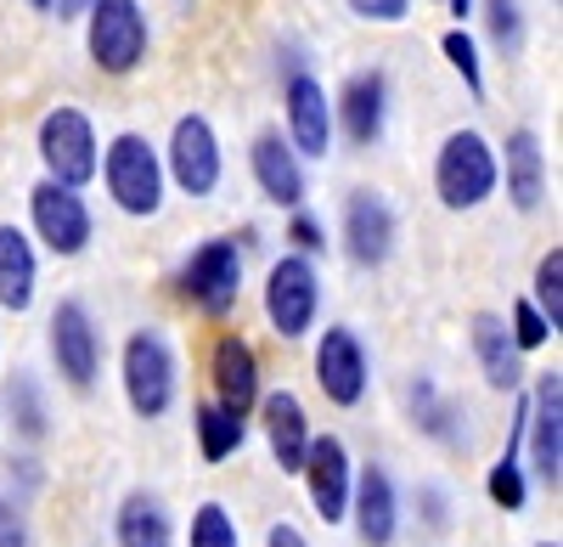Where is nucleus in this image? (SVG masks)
Here are the masks:
<instances>
[{
	"instance_id": "nucleus-1",
	"label": "nucleus",
	"mask_w": 563,
	"mask_h": 547,
	"mask_svg": "<svg viewBox=\"0 0 563 547\" xmlns=\"http://www.w3.org/2000/svg\"><path fill=\"white\" fill-rule=\"evenodd\" d=\"M97 169H102L108 198H113L124 215L147 220V215L164 209V158H158V147L147 142V135H135V130L113 135Z\"/></svg>"
},
{
	"instance_id": "nucleus-2",
	"label": "nucleus",
	"mask_w": 563,
	"mask_h": 547,
	"mask_svg": "<svg viewBox=\"0 0 563 547\" xmlns=\"http://www.w3.org/2000/svg\"><path fill=\"white\" fill-rule=\"evenodd\" d=\"M496 187H501L496 147L485 142L479 130H451L440 142V158H434V193H440V204L445 209H479Z\"/></svg>"
},
{
	"instance_id": "nucleus-3",
	"label": "nucleus",
	"mask_w": 563,
	"mask_h": 547,
	"mask_svg": "<svg viewBox=\"0 0 563 547\" xmlns=\"http://www.w3.org/2000/svg\"><path fill=\"white\" fill-rule=\"evenodd\" d=\"M40 158H45V180L52 187H90L102 164V142H97V124H90L79 108H52L40 119Z\"/></svg>"
},
{
	"instance_id": "nucleus-4",
	"label": "nucleus",
	"mask_w": 563,
	"mask_h": 547,
	"mask_svg": "<svg viewBox=\"0 0 563 547\" xmlns=\"http://www.w3.org/2000/svg\"><path fill=\"white\" fill-rule=\"evenodd\" d=\"M119 373H124V401L135 418H164L175 406V350L158 328H141L124 339Z\"/></svg>"
},
{
	"instance_id": "nucleus-5",
	"label": "nucleus",
	"mask_w": 563,
	"mask_h": 547,
	"mask_svg": "<svg viewBox=\"0 0 563 547\" xmlns=\"http://www.w3.org/2000/svg\"><path fill=\"white\" fill-rule=\"evenodd\" d=\"M147 12L141 0H97L85 12V45H90V63L102 74H135L141 57H147Z\"/></svg>"
},
{
	"instance_id": "nucleus-6",
	"label": "nucleus",
	"mask_w": 563,
	"mask_h": 547,
	"mask_svg": "<svg viewBox=\"0 0 563 547\" xmlns=\"http://www.w3.org/2000/svg\"><path fill=\"white\" fill-rule=\"evenodd\" d=\"M321 310V277L305 254H282L265 277V322L276 339H305Z\"/></svg>"
},
{
	"instance_id": "nucleus-7",
	"label": "nucleus",
	"mask_w": 563,
	"mask_h": 547,
	"mask_svg": "<svg viewBox=\"0 0 563 547\" xmlns=\"http://www.w3.org/2000/svg\"><path fill=\"white\" fill-rule=\"evenodd\" d=\"M220 169H225V158H220L214 124H209L203 113L175 119L169 147H164V180H175L186 198H209V193L220 187Z\"/></svg>"
},
{
	"instance_id": "nucleus-8",
	"label": "nucleus",
	"mask_w": 563,
	"mask_h": 547,
	"mask_svg": "<svg viewBox=\"0 0 563 547\" xmlns=\"http://www.w3.org/2000/svg\"><path fill=\"white\" fill-rule=\"evenodd\" d=\"M180 294L192 299L203 316H225L243 294V249L231 238H209L186 254L180 265Z\"/></svg>"
},
{
	"instance_id": "nucleus-9",
	"label": "nucleus",
	"mask_w": 563,
	"mask_h": 547,
	"mask_svg": "<svg viewBox=\"0 0 563 547\" xmlns=\"http://www.w3.org/2000/svg\"><path fill=\"white\" fill-rule=\"evenodd\" d=\"M519 446L530 451V469L541 485L563 480V373H541L530 401H525V435Z\"/></svg>"
},
{
	"instance_id": "nucleus-10",
	"label": "nucleus",
	"mask_w": 563,
	"mask_h": 547,
	"mask_svg": "<svg viewBox=\"0 0 563 547\" xmlns=\"http://www.w3.org/2000/svg\"><path fill=\"white\" fill-rule=\"evenodd\" d=\"M282 119H288V142L299 158H327L333 153V102L316 74H288L282 85Z\"/></svg>"
},
{
	"instance_id": "nucleus-11",
	"label": "nucleus",
	"mask_w": 563,
	"mask_h": 547,
	"mask_svg": "<svg viewBox=\"0 0 563 547\" xmlns=\"http://www.w3.org/2000/svg\"><path fill=\"white\" fill-rule=\"evenodd\" d=\"M305 491H310V508L321 525H339L350 519V485H355V463H350V446L339 435H310L305 451Z\"/></svg>"
},
{
	"instance_id": "nucleus-12",
	"label": "nucleus",
	"mask_w": 563,
	"mask_h": 547,
	"mask_svg": "<svg viewBox=\"0 0 563 547\" xmlns=\"http://www.w3.org/2000/svg\"><path fill=\"white\" fill-rule=\"evenodd\" d=\"M52 361H57L63 384H74V390H90L102 373V339L79 299H57V310H52Z\"/></svg>"
},
{
	"instance_id": "nucleus-13",
	"label": "nucleus",
	"mask_w": 563,
	"mask_h": 547,
	"mask_svg": "<svg viewBox=\"0 0 563 547\" xmlns=\"http://www.w3.org/2000/svg\"><path fill=\"white\" fill-rule=\"evenodd\" d=\"M29 220H34V238L52 249V254H85V243H90V209H85V198L79 193H68V187H52V180H40V187L29 193Z\"/></svg>"
},
{
	"instance_id": "nucleus-14",
	"label": "nucleus",
	"mask_w": 563,
	"mask_h": 547,
	"mask_svg": "<svg viewBox=\"0 0 563 547\" xmlns=\"http://www.w3.org/2000/svg\"><path fill=\"white\" fill-rule=\"evenodd\" d=\"M316 384H321V395L333 406H361L366 401L372 361H366V344L350 328H327L316 339Z\"/></svg>"
},
{
	"instance_id": "nucleus-15",
	"label": "nucleus",
	"mask_w": 563,
	"mask_h": 547,
	"mask_svg": "<svg viewBox=\"0 0 563 547\" xmlns=\"http://www.w3.org/2000/svg\"><path fill=\"white\" fill-rule=\"evenodd\" d=\"M209 379H214V406H225V413L249 418L260 406V355L243 333H220L214 339V355H209Z\"/></svg>"
},
{
	"instance_id": "nucleus-16",
	"label": "nucleus",
	"mask_w": 563,
	"mask_h": 547,
	"mask_svg": "<svg viewBox=\"0 0 563 547\" xmlns=\"http://www.w3.org/2000/svg\"><path fill=\"white\" fill-rule=\"evenodd\" d=\"M395 238H400V220H395L389 198L350 193V204H344V254L372 271V265H384L395 254Z\"/></svg>"
},
{
	"instance_id": "nucleus-17",
	"label": "nucleus",
	"mask_w": 563,
	"mask_h": 547,
	"mask_svg": "<svg viewBox=\"0 0 563 547\" xmlns=\"http://www.w3.org/2000/svg\"><path fill=\"white\" fill-rule=\"evenodd\" d=\"M384 119H389V79L378 68L350 74L333 102V130H344L355 147H372L384 135Z\"/></svg>"
},
{
	"instance_id": "nucleus-18",
	"label": "nucleus",
	"mask_w": 563,
	"mask_h": 547,
	"mask_svg": "<svg viewBox=\"0 0 563 547\" xmlns=\"http://www.w3.org/2000/svg\"><path fill=\"white\" fill-rule=\"evenodd\" d=\"M350 519H355V536L366 547H389L395 530H400V496H395V480L378 469V463H366L350 485Z\"/></svg>"
},
{
	"instance_id": "nucleus-19",
	"label": "nucleus",
	"mask_w": 563,
	"mask_h": 547,
	"mask_svg": "<svg viewBox=\"0 0 563 547\" xmlns=\"http://www.w3.org/2000/svg\"><path fill=\"white\" fill-rule=\"evenodd\" d=\"M260 424L271 440V458L282 474H299L305 469V451H310V418H305V401L294 390H271L260 395Z\"/></svg>"
},
{
	"instance_id": "nucleus-20",
	"label": "nucleus",
	"mask_w": 563,
	"mask_h": 547,
	"mask_svg": "<svg viewBox=\"0 0 563 547\" xmlns=\"http://www.w3.org/2000/svg\"><path fill=\"white\" fill-rule=\"evenodd\" d=\"M249 164H254V180H260V193L271 204H288V209L305 204V158L282 142V130H260L254 135Z\"/></svg>"
},
{
	"instance_id": "nucleus-21",
	"label": "nucleus",
	"mask_w": 563,
	"mask_h": 547,
	"mask_svg": "<svg viewBox=\"0 0 563 547\" xmlns=\"http://www.w3.org/2000/svg\"><path fill=\"white\" fill-rule=\"evenodd\" d=\"M496 169H507V198H512V209L536 215L541 198H547V147H541V135H536V130H512L507 142H501Z\"/></svg>"
},
{
	"instance_id": "nucleus-22",
	"label": "nucleus",
	"mask_w": 563,
	"mask_h": 547,
	"mask_svg": "<svg viewBox=\"0 0 563 547\" xmlns=\"http://www.w3.org/2000/svg\"><path fill=\"white\" fill-rule=\"evenodd\" d=\"M467 339H474L479 373H485L490 390L507 395V390H519V384H525V355H519V344H512V333H507V316L479 310L474 322H467Z\"/></svg>"
},
{
	"instance_id": "nucleus-23",
	"label": "nucleus",
	"mask_w": 563,
	"mask_h": 547,
	"mask_svg": "<svg viewBox=\"0 0 563 547\" xmlns=\"http://www.w3.org/2000/svg\"><path fill=\"white\" fill-rule=\"evenodd\" d=\"M34 283H40V260L23 226H0V310H29L34 305Z\"/></svg>"
},
{
	"instance_id": "nucleus-24",
	"label": "nucleus",
	"mask_w": 563,
	"mask_h": 547,
	"mask_svg": "<svg viewBox=\"0 0 563 547\" xmlns=\"http://www.w3.org/2000/svg\"><path fill=\"white\" fill-rule=\"evenodd\" d=\"M113 541L119 547H175V519L153 491H130L113 514Z\"/></svg>"
},
{
	"instance_id": "nucleus-25",
	"label": "nucleus",
	"mask_w": 563,
	"mask_h": 547,
	"mask_svg": "<svg viewBox=\"0 0 563 547\" xmlns=\"http://www.w3.org/2000/svg\"><path fill=\"white\" fill-rule=\"evenodd\" d=\"M192 429H198L203 463H225L231 451H243V440H249V418L225 413V406H214V401H198L192 406Z\"/></svg>"
},
{
	"instance_id": "nucleus-26",
	"label": "nucleus",
	"mask_w": 563,
	"mask_h": 547,
	"mask_svg": "<svg viewBox=\"0 0 563 547\" xmlns=\"http://www.w3.org/2000/svg\"><path fill=\"white\" fill-rule=\"evenodd\" d=\"M411 418H417L422 435L440 440V446H462V440H467V429H462V406L445 401L429 379H417V384H411Z\"/></svg>"
},
{
	"instance_id": "nucleus-27",
	"label": "nucleus",
	"mask_w": 563,
	"mask_h": 547,
	"mask_svg": "<svg viewBox=\"0 0 563 547\" xmlns=\"http://www.w3.org/2000/svg\"><path fill=\"white\" fill-rule=\"evenodd\" d=\"M474 12L485 18V34L501 57L525 52V0H474Z\"/></svg>"
},
{
	"instance_id": "nucleus-28",
	"label": "nucleus",
	"mask_w": 563,
	"mask_h": 547,
	"mask_svg": "<svg viewBox=\"0 0 563 547\" xmlns=\"http://www.w3.org/2000/svg\"><path fill=\"white\" fill-rule=\"evenodd\" d=\"M7 418H12V429L23 440H45V429H52V418H45V395H40V384L29 373H12V384H7Z\"/></svg>"
},
{
	"instance_id": "nucleus-29",
	"label": "nucleus",
	"mask_w": 563,
	"mask_h": 547,
	"mask_svg": "<svg viewBox=\"0 0 563 547\" xmlns=\"http://www.w3.org/2000/svg\"><path fill=\"white\" fill-rule=\"evenodd\" d=\"M530 305L541 310V322H547L552 333L563 328V249H558V243L536 260V288H530Z\"/></svg>"
},
{
	"instance_id": "nucleus-30",
	"label": "nucleus",
	"mask_w": 563,
	"mask_h": 547,
	"mask_svg": "<svg viewBox=\"0 0 563 547\" xmlns=\"http://www.w3.org/2000/svg\"><path fill=\"white\" fill-rule=\"evenodd\" d=\"M440 52H445V63H451V68L462 74L467 97H485V63H479V40L467 34V29H445Z\"/></svg>"
},
{
	"instance_id": "nucleus-31",
	"label": "nucleus",
	"mask_w": 563,
	"mask_h": 547,
	"mask_svg": "<svg viewBox=\"0 0 563 547\" xmlns=\"http://www.w3.org/2000/svg\"><path fill=\"white\" fill-rule=\"evenodd\" d=\"M485 491H490V503H496V508L519 514V508L530 503V480H525V463H519V458H501V463H490V474H485Z\"/></svg>"
},
{
	"instance_id": "nucleus-32",
	"label": "nucleus",
	"mask_w": 563,
	"mask_h": 547,
	"mask_svg": "<svg viewBox=\"0 0 563 547\" xmlns=\"http://www.w3.org/2000/svg\"><path fill=\"white\" fill-rule=\"evenodd\" d=\"M186 547H243L238 519H231L220 503H203V508L192 514V536H186Z\"/></svg>"
},
{
	"instance_id": "nucleus-33",
	"label": "nucleus",
	"mask_w": 563,
	"mask_h": 547,
	"mask_svg": "<svg viewBox=\"0 0 563 547\" xmlns=\"http://www.w3.org/2000/svg\"><path fill=\"white\" fill-rule=\"evenodd\" d=\"M507 333H512V344H519V355H530V350H541V344L552 339V328L541 322V310H536L530 299L512 305V316H507Z\"/></svg>"
},
{
	"instance_id": "nucleus-34",
	"label": "nucleus",
	"mask_w": 563,
	"mask_h": 547,
	"mask_svg": "<svg viewBox=\"0 0 563 547\" xmlns=\"http://www.w3.org/2000/svg\"><path fill=\"white\" fill-rule=\"evenodd\" d=\"M288 238H294V254H321L327 249V232H321V220L310 215V209H294V220H288Z\"/></svg>"
},
{
	"instance_id": "nucleus-35",
	"label": "nucleus",
	"mask_w": 563,
	"mask_h": 547,
	"mask_svg": "<svg viewBox=\"0 0 563 547\" xmlns=\"http://www.w3.org/2000/svg\"><path fill=\"white\" fill-rule=\"evenodd\" d=\"M344 7L366 23H406L411 18V0H344Z\"/></svg>"
},
{
	"instance_id": "nucleus-36",
	"label": "nucleus",
	"mask_w": 563,
	"mask_h": 547,
	"mask_svg": "<svg viewBox=\"0 0 563 547\" xmlns=\"http://www.w3.org/2000/svg\"><path fill=\"white\" fill-rule=\"evenodd\" d=\"M0 547H29V519L12 496H0Z\"/></svg>"
},
{
	"instance_id": "nucleus-37",
	"label": "nucleus",
	"mask_w": 563,
	"mask_h": 547,
	"mask_svg": "<svg viewBox=\"0 0 563 547\" xmlns=\"http://www.w3.org/2000/svg\"><path fill=\"white\" fill-rule=\"evenodd\" d=\"M265 547H310V536H305L299 525L282 519V525H271V530H265Z\"/></svg>"
},
{
	"instance_id": "nucleus-38",
	"label": "nucleus",
	"mask_w": 563,
	"mask_h": 547,
	"mask_svg": "<svg viewBox=\"0 0 563 547\" xmlns=\"http://www.w3.org/2000/svg\"><path fill=\"white\" fill-rule=\"evenodd\" d=\"M422 514H429V525H434V530H445V491H440V485L422 491Z\"/></svg>"
},
{
	"instance_id": "nucleus-39",
	"label": "nucleus",
	"mask_w": 563,
	"mask_h": 547,
	"mask_svg": "<svg viewBox=\"0 0 563 547\" xmlns=\"http://www.w3.org/2000/svg\"><path fill=\"white\" fill-rule=\"evenodd\" d=\"M52 7H57V18H68V23H74V18H85L90 7H97V0H52Z\"/></svg>"
},
{
	"instance_id": "nucleus-40",
	"label": "nucleus",
	"mask_w": 563,
	"mask_h": 547,
	"mask_svg": "<svg viewBox=\"0 0 563 547\" xmlns=\"http://www.w3.org/2000/svg\"><path fill=\"white\" fill-rule=\"evenodd\" d=\"M451 7V18H456V29H462V18H474V0H445Z\"/></svg>"
},
{
	"instance_id": "nucleus-41",
	"label": "nucleus",
	"mask_w": 563,
	"mask_h": 547,
	"mask_svg": "<svg viewBox=\"0 0 563 547\" xmlns=\"http://www.w3.org/2000/svg\"><path fill=\"white\" fill-rule=\"evenodd\" d=\"M29 7H34V12H52V0H29Z\"/></svg>"
},
{
	"instance_id": "nucleus-42",
	"label": "nucleus",
	"mask_w": 563,
	"mask_h": 547,
	"mask_svg": "<svg viewBox=\"0 0 563 547\" xmlns=\"http://www.w3.org/2000/svg\"><path fill=\"white\" fill-rule=\"evenodd\" d=\"M536 547H558V541H536Z\"/></svg>"
}]
</instances>
